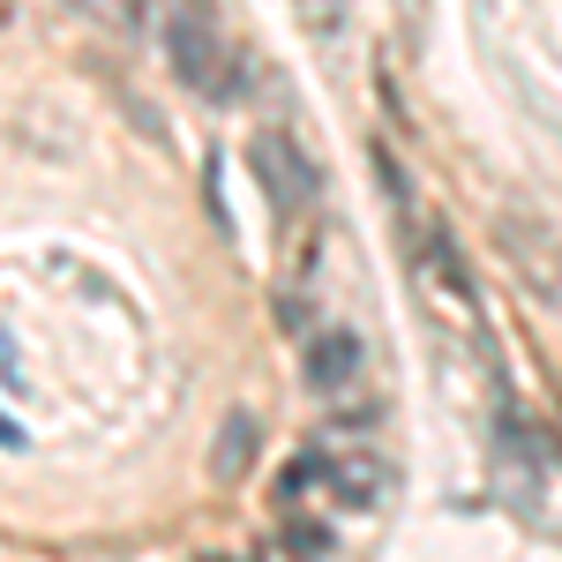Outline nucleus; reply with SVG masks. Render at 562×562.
Returning <instances> with one entry per match:
<instances>
[{
    "label": "nucleus",
    "mask_w": 562,
    "mask_h": 562,
    "mask_svg": "<svg viewBox=\"0 0 562 562\" xmlns=\"http://www.w3.org/2000/svg\"><path fill=\"white\" fill-rule=\"evenodd\" d=\"M330 495H338L346 510H368V503H383V465H375V450H360V458H338V473H330Z\"/></svg>",
    "instance_id": "8"
},
{
    "label": "nucleus",
    "mask_w": 562,
    "mask_h": 562,
    "mask_svg": "<svg viewBox=\"0 0 562 562\" xmlns=\"http://www.w3.org/2000/svg\"><path fill=\"white\" fill-rule=\"evenodd\" d=\"M278 540H285V555H301V562H323V555H330V525L307 518V510H285V532H278Z\"/></svg>",
    "instance_id": "9"
},
{
    "label": "nucleus",
    "mask_w": 562,
    "mask_h": 562,
    "mask_svg": "<svg viewBox=\"0 0 562 562\" xmlns=\"http://www.w3.org/2000/svg\"><path fill=\"white\" fill-rule=\"evenodd\" d=\"M368 158H375V180H383L390 211H397V217H413V188H405V173H397V158H390V143H368Z\"/></svg>",
    "instance_id": "10"
},
{
    "label": "nucleus",
    "mask_w": 562,
    "mask_h": 562,
    "mask_svg": "<svg viewBox=\"0 0 562 562\" xmlns=\"http://www.w3.org/2000/svg\"><path fill=\"white\" fill-rule=\"evenodd\" d=\"M8 23H15V0H0V31H8Z\"/></svg>",
    "instance_id": "15"
},
{
    "label": "nucleus",
    "mask_w": 562,
    "mask_h": 562,
    "mask_svg": "<svg viewBox=\"0 0 562 562\" xmlns=\"http://www.w3.org/2000/svg\"><path fill=\"white\" fill-rule=\"evenodd\" d=\"M293 8H301V23L315 38H338L346 31V0H293Z\"/></svg>",
    "instance_id": "11"
},
{
    "label": "nucleus",
    "mask_w": 562,
    "mask_h": 562,
    "mask_svg": "<svg viewBox=\"0 0 562 562\" xmlns=\"http://www.w3.org/2000/svg\"><path fill=\"white\" fill-rule=\"evenodd\" d=\"M256 450H262V420L248 413V405H233V413L217 420V435H211V480L217 487H240V480L256 473Z\"/></svg>",
    "instance_id": "5"
},
{
    "label": "nucleus",
    "mask_w": 562,
    "mask_h": 562,
    "mask_svg": "<svg viewBox=\"0 0 562 562\" xmlns=\"http://www.w3.org/2000/svg\"><path fill=\"white\" fill-rule=\"evenodd\" d=\"M203 211H211L217 233H233V217H225V180H217V158L203 166Z\"/></svg>",
    "instance_id": "12"
},
{
    "label": "nucleus",
    "mask_w": 562,
    "mask_h": 562,
    "mask_svg": "<svg viewBox=\"0 0 562 562\" xmlns=\"http://www.w3.org/2000/svg\"><path fill=\"white\" fill-rule=\"evenodd\" d=\"M487 240H495V256L503 270L518 278V293L532 307H548L562 315V225L540 211H495L487 217Z\"/></svg>",
    "instance_id": "1"
},
{
    "label": "nucleus",
    "mask_w": 562,
    "mask_h": 562,
    "mask_svg": "<svg viewBox=\"0 0 562 562\" xmlns=\"http://www.w3.org/2000/svg\"><path fill=\"white\" fill-rule=\"evenodd\" d=\"M278 323H285L293 338H307V330H315V307H307L301 293H278Z\"/></svg>",
    "instance_id": "13"
},
{
    "label": "nucleus",
    "mask_w": 562,
    "mask_h": 562,
    "mask_svg": "<svg viewBox=\"0 0 562 562\" xmlns=\"http://www.w3.org/2000/svg\"><path fill=\"white\" fill-rule=\"evenodd\" d=\"M225 53H233V45L211 31V15H203V8H188V15H173V23H166V60H173V76L195 90V98H217Z\"/></svg>",
    "instance_id": "3"
},
{
    "label": "nucleus",
    "mask_w": 562,
    "mask_h": 562,
    "mask_svg": "<svg viewBox=\"0 0 562 562\" xmlns=\"http://www.w3.org/2000/svg\"><path fill=\"white\" fill-rule=\"evenodd\" d=\"M420 256H428L435 285H442V293H450V301H458V307H473V301H480L473 256H465V240L450 233V217H435V211H428V248H420Z\"/></svg>",
    "instance_id": "6"
},
{
    "label": "nucleus",
    "mask_w": 562,
    "mask_h": 562,
    "mask_svg": "<svg viewBox=\"0 0 562 562\" xmlns=\"http://www.w3.org/2000/svg\"><path fill=\"white\" fill-rule=\"evenodd\" d=\"M330 405H338V397H330ZM330 420H338V428H375V420H383V405H375V397H368V405H338Z\"/></svg>",
    "instance_id": "14"
},
{
    "label": "nucleus",
    "mask_w": 562,
    "mask_h": 562,
    "mask_svg": "<svg viewBox=\"0 0 562 562\" xmlns=\"http://www.w3.org/2000/svg\"><path fill=\"white\" fill-rule=\"evenodd\" d=\"M360 360H368L360 330H346V323L307 330V338H301V383H307V397H346L352 375H360Z\"/></svg>",
    "instance_id": "4"
},
{
    "label": "nucleus",
    "mask_w": 562,
    "mask_h": 562,
    "mask_svg": "<svg viewBox=\"0 0 562 562\" xmlns=\"http://www.w3.org/2000/svg\"><path fill=\"white\" fill-rule=\"evenodd\" d=\"M330 473H338V450H323V442H307L301 458H293V465H285L278 480H270V503H278V510H293L301 495H315V487H330Z\"/></svg>",
    "instance_id": "7"
},
{
    "label": "nucleus",
    "mask_w": 562,
    "mask_h": 562,
    "mask_svg": "<svg viewBox=\"0 0 562 562\" xmlns=\"http://www.w3.org/2000/svg\"><path fill=\"white\" fill-rule=\"evenodd\" d=\"M248 173L262 180V195H270L278 225H301V217H307L315 166H307V150H301V135H293V128H262L256 143H248Z\"/></svg>",
    "instance_id": "2"
}]
</instances>
